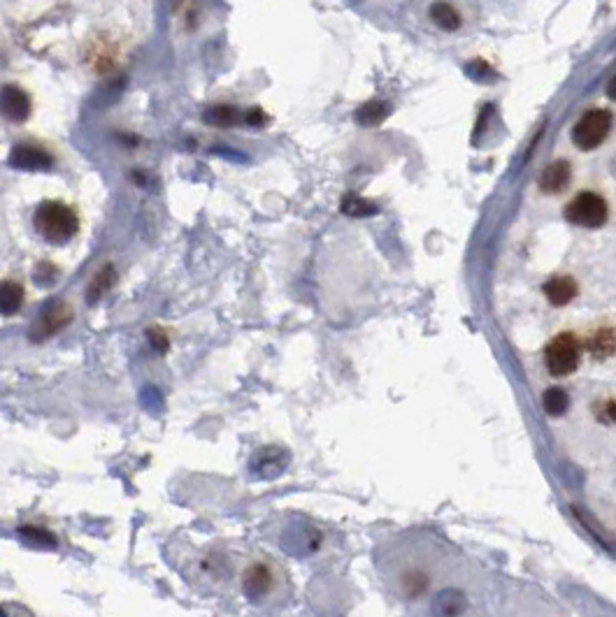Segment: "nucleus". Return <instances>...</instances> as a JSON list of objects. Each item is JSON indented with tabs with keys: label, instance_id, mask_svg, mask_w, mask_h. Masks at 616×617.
<instances>
[{
	"label": "nucleus",
	"instance_id": "obj_1",
	"mask_svg": "<svg viewBox=\"0 0 616 617\" xmlns=\"http://www.w3.org/2000/svg\"><path fill=\"white\" fill-rule=\"evenodd\" d=\"M33 225L47 244L63 246L79 233V218L73 207L59 200H44L33 214Z\"/></svg>",
	"mask_w": 616,
	"mask_h": 617
},
{
	"label": "nucleus",
	"instance_id": "obj_2",
	"mask_svg": "<svg viewBox=\"0 0 616 617\" xmlns=\"http://www.w3.org/2000/svg\"><path fill=\"white\" fill-rule=\"evenodd\" d=\"M565 218H568L572 225H581V228H603L607 223V216H610V210H607V202H604L603 195L593 191H584L577 193L572 200L565 207Z\"/></svg>",
	"mask_w": 616,
	"mask_h": 617
},
{
	"label": "nucleus",
	"instance_id": "obj_3",
	"mask_svg": "<svg viewBox=\"0 0 616 617\" xmlns=\"http://www.w3.org/2000/svg\"><path fill=\"white\" fill-rule=\"evenodd\" d=\"M612 131V115L607 109H591L572 128V142L577 149L593 151L607 139Z\"/></svg>",
	"mask_w": 616,
	"mask_h": 617
},
{
	"label": "nucleus",
	"instance_id": "obj_4",
	"mask_svg": "<svg viewBox=\"0 0 616 617\" xmlns=\"http://www.w3.org/2000/svg\"><path fill=\"white\" fill-rule=\"evenodd\" d=\"M544 358H547V369L551 376H568L580 367L581 344L574 335H558L549 342Z\"/></svg>",
	"mask_w": 616,
	"mask_h": 617
},
{
	"label": "nucleus",
	"instance_id": "obj_5",
	"mask_svg": "<svg viewBox=\"0 0 616 617\" xmlns=\"http://www.w3.org/2000/svg\"><path fill=\"white\" fill-rule=\"evenodd\" d=\"M7 162H10V168L24 170V172H49L54 168V156L40 144L19 142L10 151Z\"/></svg>",
	"mask_w": 616,
	"mask_h": 617
},
{
	"label": "nucleus",
	"instance_id": "obj_6",
	"mask_svg": "<svg viewBox=\"0 0 616 617\" xmlns=\"http://www.w3.org/2000/svg\"><path fill=\"white\" fill-rule=\"evenodd\" d=\"M70 320H73V309L66 302H49L40 312L36 323L30 325V339L33 342H44L52 335L63 330Z\"/></svg>",
	"mask_w": 616,
	"mask_h": 617
},
{
	"label": "nucleus",
	"instance_id": "obj_7",
	"mask_svg": "<svg viewBox=\"0 0 616 617\" xmlns=\"http://www.w3.org/2000/svg\"><path fill=\"white\" fill-rule=\"evenodd\" d=\"M33 112V102L30 96L21 86L5 84L0 86V115L5 116L12 123H24Z\"/></svg>",
	"mask_w": 616,
	"mask_h": 617
},
{
	"label": "nucleus",
	"instance_id": "obj_8",
	"mask_svg": "<svg viewBox=\"0 0 616 617\" xmlns=\"http://www.w3.org/2000/svg\"><path fill=\"white\" fill-rule=\"evenodd\" d=\"M570 179H572L570 162L554 161L551 165L544 168L542 174H540V191L547 193V195H556V193L565 191V188L570 186Z\"/></svg>",
	"mask_w": 616,
	"mask_h": 617
},
{
	"label": "nucleus",
	"instance_id": "obj_9",
	"mask_svg": "<svg viewBox=\"0 0 616 617\" xmlns=\"http://www.w3.org/2000/svg\"><path fill=\"white\" fill-rule=\"evenodd\" d=\"M544 297L549 300V305L554 306H565L577 297V281L572 276H554L549 281L544 283Z\"/></svg>",
	"mask_w": 616,
	"mask_h": 617
},
{
	"label": "nucleus",
	"instance_id": "obj_10",
	"mask_svg": "<svg viewBox=\"0 0 616 617\" xmlns=\"http://www.w3.org/2000/svg\"><path fill=\"white\" fill-rule=\"evenodd\" d=\"M26 302L24 286L17 281H0V313L3 316H14L21 312Z\"/></svg>",
	"mask_w": 616,
	"mask_h": 617
},
{
	"label": "nucleus",
	"instance_id": "obj_11",
	"mask_svg": "<svg viewBox=\"0 0 616 617\" xmlns=\"http://www.w3.org/2000/svg\"><path fill=\"white\" fill-rule=\"evenodd\" d=\"M116 283V270L112 267V265H103L100 270L96 272V276L91 279L89 283V290H86V300H89V305H96V302H100L108 295V290Z\"/></svg>",
	"mask_w": 616,
	"mask_h": 617
},
{
	"label": "nucleus",
	"instance_id": "obj_12",
	"mask_svg": "<svg viewBox=\"0 0 616 617\" xmlns=\"http://www.w3.org/2000/svg\"><path fill=\"white\" fill-rule=\"evenodd\" d=\"M244 592L249 594V597H263V594L268 592V589L272 588V573L263 566V564H254L252 569L244 573Z\"/></svg>",
	"mask_w": 616,
	"mask_h": 617
},
{
	"label": "nucleus",
	"instance_id": "obj_13",
	"mask_svg": "<svg viewBox=\"0 0 616 617\" xmlns=\"http://www.w3.org/2000/svg\"><path fill=\"white\" fill-rule=\"evenodd\" d=\"M203 119H205L210 126L228 128V126L240 123V121H244V115H242L237 107H230V105H212V107L205 109Z\"/></svg>",
	"mask_w": 616,
	"mask_h": 617
},
{
	"label": "nucleus",
	"instance_id": "obj_14",
	"mask_svg": "<svg viewBox=\"0 0 616 617\" xmlns=\"http://www.w3.org/2000/svg\"><path fill=\"white\" fill-rule=\"evenodd\" d=\"M388 115H391V107H388L387 102L370 100L356 109V116H354V119H356V123H361V126L372 128L380 126L381 121L387 119Z\"/></svg>",
	"mask_w": 616,
	"mask_h": 617
},
{
	"label": "nucleus",
	"instance_id": "obj_15",
	"mask_svg": "<svg viewBox=\"0 0 616 617\" xmlns=\"http://www.w3.org/2000/svg\"><path fill=\"white\" fill-rule=\"evenodd\" d=\"M542 404H544V411H547V414L554 415V418H558V415H563L565 411H568L570 395L563 388H549L542 395Z\"/></svg>",
	"mask_w": 616,
	"mask_h": 617
},
{
	"label": "nucleus",
	"instance_id": "obj_16",
	"mask_svg": "<svg viewBox=\"0 0 616 617\" xmlns=\"http://www.w3.org/2000/svg\"><path fill=\"white\" fill-rule=\"evenodd\" d=\"M430 19H433L442 30H456L460 26L459 12H456V7H452L449 3H436V5L430 7Z\"/></svg>",
	"mask_w": 616,
	"mask_h": 617
},
{
	"label": "nucleus",
	"instance_id": "obj_17",
	"mask_svg": "<svg viewBox=\"0 0 616 617\" xmlns=\"http://www.w3.org/2000/svg\"><path fill=\"white\" fill-rule=\"evenodd\" d=\"M588 351H591L596 358H610V355H614L616 351V336L612 330H598L596 335L591 336V342H588Z\"/></svg>",
	"mask_w": 616,
	"mask_h": 617
},
{
	"label": "nucleus",
	"instance_id": "obj_18",
	"mask_svg": "<svg viewBox=\"0 0 616 617\" xmlns=\"http://www.w3.org/2000/svg\"><path fill=\"white\" fill-rule=\"evenodd\" d=\"M342 211H345L347 216H370L375 214L377 207L370 202V200L356 198V195H347V198L342 200Z\"/></svg>",
	"mask_w": 616,
	"mask_h": 617
},
{
	"label": "nucleus",
	"instance_id": "obj_19",
	"mask_svg": "<svg viewBox=\"0 0 616 617\" xmlns=\"http://www.w3.org/2000/svg\"><path fill=\"white\" fill-rule=\"evenodd\" d=\"M147 339H149L151 348H154L158 355L168 353L170 339L168 335H165V330H161V328H149V330H147Z\"/></svg>",
	"mask_w": 616,
	"mask_h": 617
},
{
	"label": "nucleus",
	"instance_id": "obj_20",
	"mask_svg": "<svg viewBox=\"0 0 616 617\" xmlns=\"http://www.w3.org/2000/svg\"><path fill=\"white\" fill-rule=\"evenodd\" d=\"M56 274H59V270H56L54 265H52V263H40L36 267V276H33V279H36L37 286L49 288V286H52V283L56 281Z\"/></svg>",
	"mask_w": 616,
	"mask_h": 617
},
{
	"label": "nucleus",
	"instance_id": "obj_21",
	"mask_svg": "<svg viewBox=\"0 0 616 617\" xmlns=\"http://www.w3.org/2000/svg\"><path fill=\"white\" fill-rule=\"evenodd\" d=\"M600 418H603L604 423H612V425H616V402L604 404V411L600 414Z\"/></svg>",
	"mask_w": 616,
	"mask_h": 617
},
{
	"label": "nucleus",
	"instance_id": "obj_22",
	"mask_svg": "<svg viewBox=\"0 0 616 617\" xmlns=\"http://www.w3.org/2000/svg\"><path fill=\"white\" fill-rule=\"evenodd\" d=\"M607 98H610V100H616V75L612 77L610 84H607Z\"/></svg>",
	"mask_w": 616,
	"mask_h": 617
}]
</instances>
